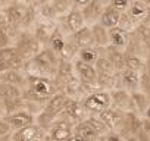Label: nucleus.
Wrapping results in <instances>:
<instances>
[{
  "mask_svg": "<svg viewBox=\"0 0 150 141\" xmlns=\"http://www.w3.org/2000/svg\"><path fill=\"white\" fill-rule=\"evenodd\" d=\"M57 93H60V91H59V87L54 80L27 74V87L24 90L27 110L30 109V106H38L43 110L46 103Z\"/></svg>",
  "mask_w": 150,
  "mask_h": 141,
  "instance_id": "f257e3e1",
  "label": "nucleus"
},
{
  "mask_svg": "<svg viewBox=\"0 0 150 141\" xmlns=\"http://www.w3.org/2000/svg\"><path fill=\"white\" fill-rule=\"evenodd\" d=\"M59 65H60V59L49 47H46L34 59L25 63L24 72L28 75H37V77L54 80L59 70Z\"/></svg>",
  "mask_w": 150,
  "mask_h": 141,
  "instance_id": "f03ea898",
  "label": "nucleus"
},
{
  "mask_svg": "<svg viewBox=\"0 0 150 141\" xmlns=\"http://www.w3.org/2000/svg\"><path fill=\"white\" fill-rule=\"evenodd\" d=\"M68 96L65 93H57L54 94L47 103L46 106L43 107V110L35 116V123L40 125L46 132L50 129V126L53 125V122L63 113L65 110V106H66V102H68Z\"/></svg>",
  "mask_w": 150,
  "mask_h": 141,
  "instance_id": "7ed1b4c3",
  "label": "nucleus"
},
{
  "mask_svg": "<svg viewBox=\"0 0 150 141\" xmlns=\"http://www.w3.org/2000/svg\"><path fill=\"white\" fill-rule=\"evenodd\" d=\"M13 47L19 51L25 62H30L43 50V46L38 43L33 31H19L13 38Z\"/></svg>",
  "mask_w": 150,
  "mask_h": 141,
  "instance_id": "20e7f679",
  "label": "nucleus"
},
{
  "mask_svg": "<svg viewBox=\"0 0 150 141\" xmlns=\"http://www.w3.org/2000/svg\"><path fill=\"white\" fill-rule=\"evenodd\" d=\"M81 104L88 116H99L102 112L112 107V97L110 91L105 90H96L90 94H87L84 99H81Z\"/></svg>",
  "mask_w": 150,
  "mask_h": 141,
  "instance_id": "39448f33",
  "label": "nucleus"
},
{
  "mask_svg": "<svg viewBox=\"0 0 150 141\" xmlns=\"http://www.w3.org/2000/svg\"><path fill=\"white\" fill-rule=\"evenodd\" d=\"M74 128L75 125L68 118L60 115L47 131V137L52 141H68L74 135Z\"/></svg>",
  "mask_w": 150,
  "mask_h": 141,
  "instance_id": "423d86ee",
  "label": "nucleus"
},
{
  "mask_svg": "<svg viewBox=\"0 0 150 141\" xmlns=\"http://www.w3.org/2000/svg\"><path fill=\"white\" fill-rule=\"evenodd\" d=\"M57 24H59V25L63 28V31H65L66 34H69V35H72V34L77 32V31L83 30L84 27H87L86 18H84V15H83V11L78 9V8H75V6L71 9V12H69L66 16L60 18V19L57 21Z\"/></svg>",
  "mask_w": 150,
  "mask_h": 141,
  "instance_id": "0eeeda50",
  "label": "nucleus"
},
{
  "mask_svg": "<svg viewBox=\"0 0 150 141\" xmlns=\"http://www.w3.org/2000/svg\"><path fill=\"white\" fill-rule=\"evenodd\" d=\"M69 34H66L63 31V28L57 24L54 32L50 37L49 41V49L60 59V60H66V51H68V41H69Z\"/></svg>",
  "mask_w": 150,
  "mask_h": 141,
  "instance_id": "6e6552de",
  "label": "nucleus"
},
{
  "mask_svg": "<svg viewBox=\"0 0 150 141\" xmlns=\"http://www.w3.org/2000/svg\"><path fill=\"white\" fill-rule=\"evenodd\" d=\"M47 137V132L37 123L34 125H30L24 129H19V131H13L8 141H44Z\"/></svg>",
  "mask_w": 150,
  "mask_h": 141,
  "instance_id": "1a4fd4ad",
  "label": "nucleus"
},
{
  "mask_svg": "<svg viewBox=\"0 0 150 141\" xmlns=\"http://www.w3.org/2000/svg\"><path fill=\"white\" fill-rule=\"evenodd\" d=\"M3 118L8 122L9 128L12 129V132L24 129V128L35 123V115H33L27 109L25 110H18V112H13V113H9V115H3Z\"/></svg>",
  "mask_w": 150,
  "mask_h": 141,
  "instance_id": "9d476101",
  "label": "nucleus"
},
{
  "mask_svg": "<svg viewBox=\"0 0 150 141\" xmlns=\"http://www.w3.org/2000/svg\"><path fill=\"white\" fill-rule=\"evenodd\" d=\"M57 27V21H44V19H37L35 25L33 27V34L35 35V38L38 40V43L43 46V49H46L49 46L50 37L54 32Z\"/></svg>",
  "mask_w": 150,
  "mask_h": 141,
  "instance_id": "9b49d317",
  "label": "nucleus"
},
{
  "mask_svg": "<svg viewBox=\"0 0 150 141\" xmlns=\"http://www.w3.org/2000/svg\"><path fill=\"white\" fill-rule=\"evenodd\" d=\"M106 6H108V3H102V2H99V0H88V3L81 9L83 15L86 18V24L88 27H93V25L99 24Z\"/></svg>",
  "mask_w": 150,
  "mask_h": 141,
  "instance_id": "f8f14e48",
  "label": "nucleus"
},
{
  "mask_svg": "<svg viewBox=\"0 0 150 141\" xmlns=\"http://www.w3.org/2000/svg\"><path fill=\"white\" fill-rule=\"evenodd\" d=\"M62 115L65 118H68L74 125H77V123H80V122H83L88 118L87 112L84 110V107L81 104V100H75V99H68L65 110H63Z\"/></svg>",
  "mask_w": 150,
  "mask_h": 141,
  "instance_id": "ddd939ff",
  "label": "nucleus"
},
{
  "mask_svg": "<svg viewBox=\"0 0 150 141\" xmlns=\"http://www.w3.org/2000/svg\"><path fill=\"white\" fill-rule=\"evenodd\" d=\"M0 54H2V57L5 59L9 70H22V72H24L27 62L22 59V56L19 54V51L13 46L2 49V50H0Z\"/></svg>",
  "mask_w": 150,
  "mask_h": 141,
  "instance_id": "4468645a",
  "label": "nucleus"
},
{
  "mask_svg": "<svg viewBox=\"0 0 150 141\" xmlns=\"http://www.w3.org/2000/svg\"><path fill=\"white\" fill-rule=\"evenodd\" d=\"M121 18H122V13H121L119 11L113 9V8L108 3V6H106V9H105V12H103V15H102L99 24L109 31V30H113V28L119 27Z\"/></svg>",
  "mask_w": 150,
  "mask_h": 141,
  "instance_id": "2eb2a0df",
  "label": "nucleus"
},
{
  "mask_svg": "<svg viewBox=\"0 0 150 141\" xmlns=\"http://www.w3.org/2000/svg\"><path fill=\"white\" fill-rule=\"evenodd\" d=\"M34 8H35V12H37V19L59 21V16H57L56 9H54V6H53V0L34 3Z\"/></svg>",
  "mask_w": 150,
  "mask_h": 141,
  "instance_id": "dca6fc26",
  "label": "nucleus"
},
{
  "mask_svg": "<svg viewBox=\"0 0 150 141\" xmlns=\"http://www.w3.org/2000/svg\"><path fill=\"white\" fill-rule=\"evenodd\" d=\"M74 134L78 135V137H81V138L86 140V141H96V140L100 138L99 132L94 129V126L91 125V122H90L88 119H86V121H83V122H80V123L75 125Z\"/></svg>",
  "mask_w": 150,
  "mask_h": 141,
  "instance_id": "f3484780",
  "label": "nucleus"
},
{
  "mask_svg": "<svg viewBox=\"0 0 150 141\" xmlns=\"http://www.w3.org/2000/svg\"><path fill=\"white\" fill-rule=\"evenodd\" d=\"M72 38L75 41L80 49H84V47H96L94 46V37H93V31H91V27H84L83 30L77 31L75 34H72Z\"/></svg>",
  "mask_w": 150,
  "mask_h": 141,
  "instance_id": "a211bd4d",
  "label": "nucleus"
},
{
  "mask_svg": "<svg viewBox=\"0 0 150 141\" xmlns=\"http://www.w3.org/2000/svg\"><path fill=\"white\" fill-rule=\"evenodd\" d=\"M99 118L109 126L110 131H113V129H116V128L121 125V122H122V112L118 110V109H115V107H109L108 110L102 112V113L99 115Z\"/></svg>",
  "mask_w": 150,
  "mask_h": 141,
  "instance_id": "6ab92c4d",
  "label": "nucleus"
},
{
  "mask_svg": "<svg viewBox=\"0 0 150 141\" xmlns=\"http://www.w3.org/2000/svg\"><path fill=\"white\" fill-rule=\"evenodd\" d=\"M119 78H121L122 85L128 90H137L140 85V72L138 70L125 68L122 72H119Z\"/></svg>",
  "mask_w": 150,
  "mask_h": 141,
  "instance_id": "aec40b11",
  "label": "nucleus"
},
{
  "mask_svg": "<svg viewBox=\"0 0 150 141\" xmlns=\"http://www.w3.org/2000/svg\"><path fill=\"white\" fill-rule=\"evenodd\" d=\"M109 43H110V47H113L116 50L124 49L128 43V32L121 27L109 30Z\"/></svg>",
  "mask_w": 150,
  "mask_h": 141,
  "instance_id": "412c9836",
  "label": "nucleus"
},
{
  "mask_svg": "<svg viewBox=\"0 0 150 141\" xmlns=\"http://www.w3.org/2000/svg\"><path fill=\"white\" fill-rule=\"evenodd\" d=\"M2 81L19 87L24 91L27 87V74L22 70H6L5 74H2Z\"/></svg>",
  "mask_w": 150,
  "mask_h": 141,
  "instance_id": "4be33fe9",
  "label": "nucleus"
},
{
  "mask_svg": "<svg viewBox=\"0 0 150 141\" xmlns=\"http://www.w3.org/2000/svg\"><path fill=\"white\" fill-rule=\"evenodd\" d=\"M91 31H93V37H94V46L97 49H108L110 46L109 43V31L102 27L100 24H96L91 27Z\"/></svg>",
  "mask_w": 150,
  "mask_h": 141,
  "instance_id": "5701e85b",
  "label": "nucleus"
},
{
  "mask_svg": "<svg viewBox=\"0 0 150 141\" xmlns=\"http://www.w3.org/2000/svg\"><path fill=\"white\" fill-rule=\"evenodd\" d=\"M147 12H149L147 3H144V2H131V3H129V8H128V11H127L125 13L129 16V19H131L132 24H134V22L141 21V19L147 15Z\"/></svg>",
  "mask_w": 150,
  "mask_h": 141,
  "instance_id": "b1692460",
  "label": "nucleus"
},
{
  "mask_svg": "<svg viewBox=\"0 0 150 141\" xmlns=\"http://www.w3.org/2000/svg\"><path fill=\"white\" fill-rule=\"evenodd\" d=\"M100 56H102V49H97V47H84V49H80V51L77 54V59H80L84 63H88V65L96 66V63L100 59Z\"/></svg>",
  "mask_w": 150,
  "mask_h": 141,
  "instance_id": "393cba45",
  "label": "nucleus"
},
{
  "mask_svg": "<svg viewBox=\"0 0 150 141\" xmlns=\"http://www.w3.org/2000/svg\"><path fill=\"white\" fill-rule=\"evenodd\" d=\"M110 97H112V107L118 109V110H124L128 104H129V94L125 91V90H121V88H116V90H112L110 91Z\"/></svg>",
  "mask_w": 150,
  "mask_h": 141,
  "instance_id": "a878e982",
  "label": "nucleus"
},
{
  "mask_svg": "<svg viewBox=\"0 0 150 141\" xmlns=\"http://www.w3.org/2000/svg\"><path fill=\"white\" fill-rule=\"evenodd\" d=\"M96 69H97V72H102V74H116V69H115L113 63L110 62V59L106 54H103V50H102L100 59L96 63Z\"/></svg>",
  "mask_w": 150,
  "mask_h": 141,
  "instance_id": "bb28decb",
  "label": "nucleus"
},
{
  "mask_svg": "<svg viewBox=\"0 0 150 141\" xmlns=\"http://www.w3.org/2000/svg\"><path fill=\"white\" fill-rule=\"evenodd\" d=\"M53 6L60 19L71 12V9L74 8V2H71V0H53Z\"/></svg>",
  "mask_w": 150,
  "mask_h": 141,
  "instance_id": "cd10ccee",
  "label": "nucleus"
},
{
  "mask_svg": "<svg viewBox=\"0 0 150 141\" xmlns=\"http://www.w3.org/2000/svg\"><path fill=\"white\" fill-rule=\"evenodd\" d=\"M124 62H125V68L138 70V72H140V69L143 68V60L138 56H135V54H129V53L124 54Z\"/></svg>",
  "mask_w": 150,
  "mask_h": 141,
  "instance_id": "c85d7f7f",
  "label": "nucleus"
},
{
  "mask_svg": "<svg viewBox=\"0 0 150 141\" xmlns=\"http://www.w3.org/2000/svg\"><path fill=\"white\" fill-rule=\"evenodd\" d=\"M12 37L9 34V31L3 27V25H0V50L2 49H6L9 46H12Z\"/></svg>",
  "mask_w": 150,
  "mask_h": 141,
  "instance_id": "c756f323",
  "label": "nucleus"
},
{
  "mask_svg": "<svg viewBox=\"0 0 150 141\" xmlns=\"http://www.w3.org/2000/svg\"><path fill=\"white\" fill-rule=\"evenodd\" d=\"M129 3H131V2H128V0H113V2H110L109 5H110L113 9L119 11L121 13H125V12L128 11V8H129Z\"/></svg>",
  "mask_w": 150,
  "mask_h": 141,
  "instance_id": "7c9ffc66",
  "label": "nucleus"
},
{
  "mask_svg": "<svg viewBox=\"0 0 150 141\" xmlns=\"http://www.w3.org/2000/svg\"><path fill=\"white\" fill-rule=\"evenodd\" d=\"M103 138H105V141H124L122 137L118 132H113V131H110L109 134H106Z\"/></svg>",
  "mask_w": 150,
  "mask_h": 141,
  "instance_id": "2f4dec72",
  "label": "nucleus"
},
{
  "mask_svg": "<svg viewBox=\"0 0 150 141\" xmlns=\"http://www.w3.org/2000/svg\"><path fill=\"white\" fill-rule=\"evenodd\" d=\"M6 70H9V68H8V65H6L5 59L2 57V54H0V75H2V74H5Z\"/></svg>",
  "mask_w": 150,
  "mask_h": 141,
  "instance_id": "473e14b6",
  "label": "nucleus"
},
{
  "mask_svg": "<svg viewBox=\"0 0 150 141\" xmlns=\"http://www.w3.org/2000/svg\"><path fill=\"white\" fill-rule=\"evenodd\" d=\"M144 118H146L147 121H150V104H147V107H146V110H144Z\"/></svg>",
  "mask_w": 150,
  "mask_h": 141,
  "instance_id": "72a5a7b5",
  "label": "nucleus"
},
{
  "mask_svg": "<svg viewBox=\"0 0 150 141\" xmlns=\"http://www.w3.org/2000/svg\"><path fill=\"white\" fill-rule=\"evenodd\" d=\"M68 141H86V140H83L81 137H78V135H75V134H74V135H72V137H71Z\"/></svg>",
  "mask_w": 150,
  "mask_h": 141,
  "instance_id": "f704fd0d",
  "label": "nucleus"
},
{
  "mask_svg": "<svg viewBox=\"0 0 150 141\" xmlns=\"http://www.w3.org/2000/svg\"><path fill=\"white\" fill-rule=\"evenodd\" d=\"M5 6H6V5H5ZM5 6H3V8H5ZM3 8H0V21H2V11H3Z\"/></svg>",
  "mask_w": 150,
  "mask_h": 141,
  "instance_id": "c9c22d12",
  "label": "nucleus"
},
{
  "mask_svg": "<svg viewBox=\"0 0 150 141\" xmlns=\"http://www.w3.org/2000/svg\"><path fill=\"white\" fill-rule=\"evenodd\" d=\"M96 141H105V138H103V137H100V138H99V140H96Z\"/></svg>",
  "mask_w": 150,
  "mask_h": 141,
  "instance_id": "e433bc0d",
  "label": "nucleus"
},
{
  "mask_svg": "<svg viewBox=\"0 0 150 141\" xmlns=\"http://www.w3.org/2000/svg\"><path fill=\"white\" fill-rule=\"evenodd\" d=\"M6 138H8V137H6ZM3 140H5V138H0V141H3Z\"/></svg>",
  "mask_w": 150,
  "mask_h": 141,
  "instance_id": "4c0bfd02",
  "label": "nucleus"
},
{
  "mask_svg": "<svg viewBox=\"0 0 150 141\" xmlns=\"http://www.w3.org/2000/svg\"><path fill=\"white\" fill-rule=\"evenodd\" d=\"M149 75H150V68H149Z\"/></svg>",
  "mask_w": 150,
  "mask_h": 141,
  "instance_id": "58836bf2",
  "label": "nucleus"
},
{
  "mask_svg": "<svg viewBox=\"0 0 150 141\" xmlns=\"http://www.w3.org/2000/svg\"><path fill=\"white\" fill-rule=\"evenodd\" d=\"M0 81H2V75H0Z\"/></svg>",
  "mask_w": 150,
  "mask_h": 141,
  "instance_id": "ea45409f",
  "label": "nucleus"
},
{
  "mask_svg": "<svg viewBox=\"0 0 150 141\" xmlns=\"http://www.w3.org/2000/svg\"><path fill=\"white\" fill-rule=\"evenodd\" d=\"M0 116H2V115H0Z\"/></svg>",
  "mask_w": 150,
  "mask_h": 141,
  "instance_id": "a19ab883",
  "label": "nucleus"
}]
</instances>
